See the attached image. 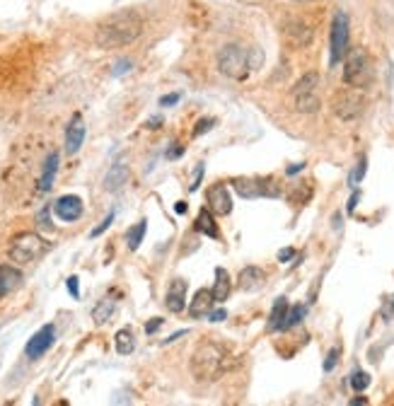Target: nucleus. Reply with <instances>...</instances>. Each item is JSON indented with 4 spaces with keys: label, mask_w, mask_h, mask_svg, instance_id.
<instances>
[{
    "label": "nucleus",
    "mask_w": 394,
    "mask_h": 406,
    "mask_svg": "<svg viewBox=\"0 0 394 406\" xmlns=\"http://www.w3.org/2000/svg\"><path fill=\"white\" fill-rule=\"evenodd\" d=\"M143 32V20L138 12L134 10H121L109 15L102 20L94 32V44L99 49H121V46L134 44Z\"/></svg>",
    "instance_id": "obj_1"
},
{
    "label": "nucleus",
    "mask_w": 394,
    "mask_h": 406,
    "mask_svg": "<svg viewBox=\"0 0 394 406\" xmlns=\"http://www.w3.org/2000/svg\"><path fill=\"white\" fill-rule=\"evenodd\" d=\"M227 365V351L216 341H206L194 351L191 356V375L198 382H211L222 375Z\"/></svg>",
    "instance_id": "obj_2"
},
{
    "label": "nucleus",
    "mask_w": 394,
    "mask_h": 406,
    "mask_svg": "<svg viewBox=\"0 0 394 406\" xmlns=\"http://www.w3.org/2000/svg\"><path fill=\"white\" fill-rule=\"evenodd\" d=\"M254 68L251 51L240 44H227L218 51V70L230 80H247L249 70Z\"/></svg>",
    "instance_id": "obj_3"
},
{
    "label": "nucleus",
    "mask_w": 394,
    "mask_h": 406,
    "mask_svg": "<svg viewBox=\"0 0 394 406\" xmlns=\"http://www.w3.org/2000/svg\"><path fill=\"white\" fill-rule=\"evenodd\" d=\"M373 80V61L365 54V49H349L344 58V83L349 87L363 89Z\"/></svg>",
    "instance_id": "obj_4"
},
{
    "label": "nucleus",
    "mask_w": 394,
    "mask_h": 406,
    "mask_svg": "<svg viewBox=\"0 0 394 406\" xmlns=\"http://www.w3.org/2000/svg\"><path fill=\"white\" fill-rule=\"evenodd\" d=\"M46 249H49V244H46L37 233H20L17 237H12L8 254H10V259L15 264H22V266H25V264H32L44 257Z\"/></svg>",
    "instance_id": "obj_5"
},
{
    "label": "nucleus",
    "mask_w": 394,
    "mask_h": 406,
    "mask_svg": "<svg viewBox=\"0 0 394 406\" xmlns=\"http://www.w3.org/2000/svg\"><path fill=\"white\" fill-rule=\"evenodd\" d=\"M293 102L300 114H315L322 107L320 102V75L305 73L293 87Z\"/></svg>",
    "instance_id": "obj_6"
},
{
    "label": "nucleus",
    "mask_w": 394,
    "mask_h": 406,
    "mask_svg": "<svg viewBox=\"0 0 394 406\" xmlns=\"http://www.w3.org/2000/svg\"><path fill=\"white\" fill-rule=\"evenodd\" d=\"M349 54V15L344 10H336L331 20V36H329V63L339 65Z\"/></svg>",
    "instance_id": "obj_7"
},
{
    "label": "nucleus",
    "mask_w": 394,
    "mask_h": 406,
    "mask_svg": "<svg viewBox=\"0 0 394 406\" xmlns=\"http://www.w3.org/2000/svg\"><path fill=\"white\" fill-rule=\"evenodd\" d=\"M363 107H365V99L360 92H355V87L344 89V92L336 94L334 99V114L344 121H353L363 114Z\"/></svg>",
    "instance_id": "obj_8"
},
{
    "label": "nucleus",
    "mask_w": 394,
    "mask_h": 406,
    "mask_svg": "<svg viewBox=\"0 0 394 406\" xmlns=\"http://www.w3.org/2000/svg\"><path fill=\"white\" fill-rule=\"evenodd\" d=\"M232 186H235V191L240 193L242 198H261V196H278L281 193V189H278L276 182H271V179H235L232 182Z\"/></svg>",
    "instance_id": "obj_9"
},
{
    "label": "nucleus",
    "mask_w": 394,
    "mask_h": 406,
    "mask_svg": "<svg viewBox=\"0 0 394 406\" xmlns=\"http://www.w3.org/2000/svg\"><path fill=\"white\" fill-rule=\"evenodd\" d=\"M54 341H56L54 324H46V327H41L39 332H37L34 336L27 341V348H25L27 358H30V361H37V358H41L51 346H54Z\"/></svg>",
    "instance_id": "obj_10"
},
{
    "label": "nucleus",
    "mask_w": 394,
    "mask_h": 406,
    "mask_svg": "<svg viewBox=\"0 0 394 406\" xmlns=\"http://www.w3.org/2000/svg\"><path fill=\"white\" fill-rule=\"evenodd\" d=\"M206 198H208V209H211L216 215H230V213H232V196H230V189H227L222 182L213 184V186L206 191Z\"/></svg>",
    "instance_id": "obj_11"
},
{
    "label": "nucleus",
    "mask_w": 394,
    "mask_h": 406,
    "mask_svg": "<svg viewBox=\"0 0 394 406\" xmlns=\"http://www.w3.org/2000/svg\"><path fill=\"white\" fill-rule=\"evenodd\" d=\"M54 213L59 215L63 223H75V220L83 215V198L80 196H61L59 201L54 203Z\"/></svg>",
    "instance_id": "obj_12"
},
{
    "label": "nucleus",
    "mask_w": 394,
    "mask_h": 406,
    "mask_svg": "<svg viewBox=\"0 0 394 406\" xmlns=\"http://www.w3.org/2000/svg\"><path fill=\"white\" fill-rule=\"evenodd\" d=\"M283 36L286 41L293 46V49H305L307 44L312 41V30L300 20H291L286 27H283Z\"/></svg>",
    "instance_id": "obj_13"
},
{
    "label": "nucleus",
    "mask_w": 394,
    "mask_h": 406,
    "mask_svg": "<svg viewBox=\"0 0 394 406\" xmlns=\"http://www.w3.org/2000/svg\"><path fill=\"white\" fill-rule=\"evenodd\" d=\"M187 288L189 283L184 278H174L167 288V295H165V305H167L169 312L179 314L184 308H187Z\"/></svg>",
    "instance_id": "obj_14"
},
{
    "label": "nucleus",
    "mask_w": 394,
    "mask_h": 406,
    "mask_svg": "<svg viewBox=\"0 0 394 406\" xmlns=\"http://www.w3.org/2000/svg\"><path fill=\"white\" fill-rule=\"evenodd\" d=\"M83 140H85V121L80 114H75L73 119H70L68 129H65V153L75 155L83 148Z\"/></svg>",
    "instance_id": "obj_15"
},
{
    "label": "nucleus",
    "mask_w": 394,
    "mask_h": 406,
    "mask_svg": "<svg viewBox=\"0 0 394 406\" xmlns=\"http://www.w3.org/2000/svg\"><path fill=\"white\" fill-rule=\"evenodd\" d=\"M213 305H216V300H213V292L206 290V288H201V290L194 295V300L189 302V317L191 319H203L211 314Z\"/></svg>",
    "instance_id": "obj_16"
},
{
    "label": "nucleus",
    "mask_w": 394,
    "mask_h": 406,
    "mask_svg": "<svg viewBox=\"0 0 394 406\" xmlns=\"http://www.w3.org/2000/svg\"><path fill=\"white\" fill-rule=\"evenodd\" d=\"M264 281H267V273H264V268L259 266H247L240 271V278H237V288L245 292H251L256 290V288L264 286Z\"/></svg>",
    "instance_id": "obj_17"
},
{
    "label": "nucleus",
    "mask_w": 394,
    "mask_h": 406,
    "mask_svg": "<svg viewBox=\"0 0 394 406\" xmlns=\"http://www.w3.org/2000/svg\"><path fill=\"white\" fill-rule=\"evenodd\" d=\"M22 283V271L15 266H8V264H3L0 266V300L6 295H10L12 290H17Z\"/></svg>",
    "instance_id": "obj_18"
},
{
    "label": "nucleus",
    "mask_w": 394,
    "mask_h": 406,
    "mask_svg": "<svg viewBox=\"0 0 394 406\" xmlns=\"http://www.w3.org/2000/svg\"><path fill=\"white\" fill-rule=\"evenodd\" d=\"M126 182H128V167L123 162H114L112 169L107 172V177H104V189L107 191H118Z\"/></svg>",
    "instance_id": "obj_19"
},
{
    "label": "nucleus",
    "mask_w": 394,
    "mask_h": 406,
    "mask_svg": "<svg viewBox=\"0 0 394 406\" xmlns=\"http://www.w3.org/2000/svg\"><path fill=\"white\" fill-rule=\"evenodd\" d=\"M288 300L286 297H278L276 302H273V310L271 314H269V332H283V322H286L288 317Z\"/></svg>",
    "instance_id": "obj_20"
},
{
    "label": "nucleus",
    "mask_w": 394,
    "mask_h": 406,
    "mask_svg": "<svg viewBox=\"0 0 394 406\" xmlns=\"http://www.w3.org/2000/svg\"><path fill=\"white\" fill-rule=\"evenodd\" d=\"M59 160H61V155L56 153V150L46 158L44 172H41V179H39V191H49V189L54 186L56 172H59Z\"/></svg>",
    "instance_id": "obj_21"
},
{
    "label": "nucleus",
    "mask_w": 394,
    "mask_h": 406,
    "mask_svg": "<svg viewBox=\"0 0 394 406\" xmlns=\"http://www.w3.org/2000/svg\"><path fill=\"white\" fill-rule=\"evenodd\" d=\"M196 230L201 235H206V237H211V239L220 237V230H218V223H216V218H213V211L211 209H203L201 213H198Z\"/></svg>",
    "instance_id": "obj_22"
},
{
    "label": "nucleus",
    "mask_w": 394,
    "mask_h": 406,
    "mask_svg": "<svg viewBox=\"0 0 394 406\" xmlns=\"http://www.w3.org/2000/svg\"><path fill=\"white\" fill-rule=\"evenodd\" d=\"M230 290H232V283H230V276H227V271H225V268H216V283H213V288H211L213 300H216V302L227 300Z\"/></svg>",
    "instance_id": "obj_23"
},
{
    "label": "nucleus",
    "mask_w": 394,
    "mask_h": 406,
    "mask_svg": "<svg viewBox=\"0 0 394 406\" xmlns=\"http://www.w3.org/2000/svg\"><path fill=\"white\" fill-rule=\"evenodd\" d=\"M114 343H116V353H118V356H128V353H134V348H136L134 332H131V329H121V332H116V336H114Z\"/></svg>",
    "instance_id": "obj_24"
},
{
    "label": "nucleus",
    "mask_w": 394,
    "mask_h": 406,
    "mask_svg": "<svg viewBox=\"0 0 394 406\" xmlns=\"http://www.w3.org/2000/svg\"><path fill=\"white\" fill-rule=\"evenodd\" d=\"M145 230H148V220H138V223L126 233V242L131 252H136V249L141 247V242H143V237H145Z\"/></svg>",
    "instance_id": "obj_25"
},
{
    "label": "nucleus",
    "mask_w": 394,
    "mask_h": 406,
    "mask_svg": "<svg viewBox=\"0 0 394 406\" xmlns=\"http://www.w3.org/2000/svg\"><path fill=\"white\" fill-rule=\"evenodd\" d=\"M114 308H116V300H112V297H104V300L99 302L97 308H94V312H92L94 324H97V327H102V324L114 314Z\"/></svg>",
    "instance_id": "obj_26"
},
{
    "label": "nucleus",
    "mask_w": 394,
    "mask_h": 406,
    "mask_svg": "<svg viewBox=\"0 0 394 406\" xmlns=\"http://www.w3.org/2000/svg\"><path fill=\"white\" fill-rule=\"evenodd\" d=\"M305 312H307V310L302 308V305H296V308H291V310H288L286 322H283V329H291V327H296V324H300L302 317H305Z\"/></svg>",
    "instance_id": "obj_27"
},
{
    "label": "nucleus",
    "mask_w": 394,
    "mask_h": 406,
    "mask_svg": "<svg viewBox=\"0 0 394 406\" xmlns=\"http://www.w3.org/2000/svg\"><path fill=\"white\" fill-rule=\"evenodd\" d=\"M349 382L355 392H363V389H368V385H370V375L368 372H363V370H355L353 375H351Z\"/></svg>",
    "instance_id": "obj_28"
},
{
    "label": "nucleus",
    "mask_w": 394,
    "mask_h": 406,
    "mask_svg": "<svg viewBox=\"0 0 394 406\" xmlns=\"http://www.w3.org/2000/svg\"><path fill=\"white\" fill-rule=\"evenodd\" d=\"M382 319L384 322H392L394 319V295H389V297H384V302H382Z\"/></svg>",
    "instance_id": "obj_29"
},
{
    "label": "nucleus",
    "mask_w": 394,
    "mask_h": 406,
    "mask_svg": "<svg viewBox=\"0 0 394 406\" xmlns=\"http://www.w3.org/2000/svg\"><path fill=\"white\" fill-rule=\"evenodd\" d=\"M365 164H368V160L360 158V160H358V167H355V172L351 174V186H355V184H358L360 179L365 177Z\"/></svg>",
    "instance_id": "obj_30"
},
{
    "label": "nucleus",
    "mask_w": 394,
    "mask_h": 406,
    "mask_svg": "<svg viewBox=\"0 0 394 406\" xmlns=\"http://www.w3.org/2000/svg\"><path fill=\"white\" fill-rule=\"evenodd\" d=\"M339 348H331V351L329 353H326V361H324V370L326 372H331V370H334V367H336V361H339Z\"/></svg>",
    "instance_id": "obj_31"
},
{
    "label": "nucleus",
    "mask_w": 394,
    "mask_h": 406,
    "mask_svg": "<svg viewBox=\"0 0 394 406\" xmlns=\"http://www.w3.org/2000/svg\"><path fill=\"white\" fill-rule=\"evenodd\" d=\"M216 126V119H201L196 124V129H194V136H203V133H208V131Z\"/></svg>",
    "instance_id": "obj_32"
},
{
    "label": "nucleus",
    "mask_w": 394,
    "mask_h": 406,
    "mask_svg": "<svg viewBox=\"0 0 394 406\" xmlns=\"http://www.w3.org/2000/svg\"><path fill=\"white\" fill-rule=\"evenodd\" d=\"M112 223H114V213H109L107 218H104L102 223H99L97 228H94V230H92V233H90V235H92V237H99V235H102L104 230H107V228H109V225H112Z\"/></svg>",
    "instance_id": "obj_33"
},
{
    "label": "nucleus",
    "mask_w": 394,
    "mask_h": 406,
    "mask_svg": "<svg viewBox=\"0 0 394 406\" xmlns=\"http://www.w3.org/2000/svg\"><path fill=\"white\" fill-rule=\"evenodd\" d=\"M182 99V94L179 92H172V94H165L163 99H160V107H174Z\"/></svg>",
    "instance_id": "obj_34"
},
{
    "label": "nucleus",
    "mask_w": 394,
    "mask_h": 406,
    "mask_svg": "<svg viewBox=\"0 0 394 406\" xmlns=\"http://www.w3.org/2000/svg\"><path fill=\"white\" fill-rule=\"evenodd\" d=\"M68 292L73 297H80V286H78V276H70L68 278Z\"/></svg>",
    "instance_id": "obj_35"
},
{
    "label": "nucleus",
    "mask_w": 394,
    "mask_h": 406,
    "mask_svg": "<svg viewBox=\"0 0 394 406\" xmlns=\"http://www.w3.org/2000/svg\"><path fill=\"white\" fill-rule=\"evenodd\" d=\"M201 179H203V164H198V167H196V174H194V184H191V191H196V189L201 186Z\"/></svg>",
    "instance_id": "obj_36"
},
{
    "label": "nucleus",
    "mask_w": 394,
    "mask_h": 406,
    "mask_svg": "<svg viewBox=\"0 0 394 406\" xmlns=\"http://www.w3.org/2000/svg\"><path fill=\"white\" fill-rule=\"evenodd\" d=\"M160 327H163V319H160V317H155L153 322H148V324H145V334H155Z\"/></svg>",
    "instance_id": "obj_37"
},
{
    "label": "nucleus",
    "mask_w": 394,
    "mask_h": 406,
    "mask_svg": "<svg viewBox=\"0 0 394 406\" xmlns=\"http://www.w3.org/2000/svg\"><path fill=\"white\" fill-rule=\"evenodd\" d=\"M37 223H39V228H51V223H49V209L41 211L39 218H37Z\"/></svg>",
    "instance_id": "obj_38"
},
{
    "label": "nucleus",
    "mask_w": 394,
    "mask_h": 406,
    "mask_svg": "<svg viewBox=\"0 0 394 406\" xmlns=\"http://www.w3.org/2000/svg\"><path fill=\"white\" fill-rule=\"evenodd\" d=\"M296 257V249H291V247H286V249H281V252H278V261H288V259H293Z\"/></svg>",
    "instance_id": "obj_39"
},
{
    "label": "nucleus",
    "mask_w": 394,
    "mask_h": 406,
    "mask_svg": "<svg viewBox=\"0 0 394 406\" xmlns=\"http://www.w3.org/2000/svg\"><path fill=\"white\" fill-rule=\"evenodd\" d=\"M126 70H131V61H118L116 68H114V75H121V73H126Z\"/></svg>",
    "instance_id": "obj_40"
},
{
    "label": "nucleus",
    "mask_w": 394,
    "mask_h": 406,
    "mask_svg": "<svg viewBox=\"0 0 394 406\" xmlns=\"http://www.w3.org/2000/svg\"><path fill=\"white\" fill-rule=\"evenodd\" d=\"M208 319H211V322H222V319H227V312L225 310H216V312L208 314Z\"/></svg>",
    "instance_id": "obj_41"
},
{
    "label": "nucleus",
    "mask_w": 394,
    "mask_h": 406,
    "mask_svg": "<svg viewBox=\"0 0 394 406\" xmlns=\"http://www.w3.org/2000/svg\"><path fill=\"white\" fill-rule=\"evenodd\" d=\"M182 153H184L182 145L174 143V148H169V150H167V158H169V160H174V158H179V155H182Z\"/></svg>",
    "instance_id": "obj_42"
},
{
    "label": "nucleus",
    "mask_w": 394,
    "mask_h": 406,
    "mask_svg": "<svg viewBox=\"0 0 394 406\" xmlns=\"http://www.w3.org/2000/svg\"><path fill=\"white\" fill-rule=\"evenodd\" d=\"M358 198H360V193L353 191V196H351V201H349V213H353V211H355V203H358Z\"/></svg>",
    "instance_id": "obj_43"
},
{
    "label": "nucleus",
    "mask_w": 394,
    "mask_h": 406,
    "mask_svg": "<svg viewBox=\"0 0 394 406\" xmlns=\"http://www.w3.org/2000/svg\"><path fill=\"white\" fill-rule=\"evenodd\" d=\"M187 209H189L187 203H184V201H179V203H177V206H174V213H179V215H184V213H187Z\"/></svg>",
    "instance_id": "obj_44"
},
{
    "label": "nucleus",
    "mask_w": 394,
    "mask_h": 406,
    "mask_svg": "<svg viewBox=\"0 0 394 406\" xmlns=\"http://www.w3.org/2000/svg\"><path fill=\"white\" fill-rule=\"evenodd\" d=\"M160 124H163V119H160V116H153V119L148 121V129H160Z\"/></svg>",
    "instance_id": "obj_45"
},
{
    "label": "nucleus",
    "mask_w": 394,
    "mask_h": 406,
    "mask_svg": "<svg viewBox=\"0 0 394 406\" xmlns=\"http://www.w3.org/2000/svg\"><path fill=\"white\" fill-rule=\"evenodd\" d=\"M182 336H187V332H177V334H172L169 339H165V343H174L177 339H182Z\"/></svg>",
    "instance_id": "obj_46"
},
{
    "label": "nucleus",
    "mask_w": 394,
    "mask_h": 406,
    "mask_svg": "<svg viewBox=\"0 0 394 406\" xmlns=\"http://www.w3.org/2000/svg\"><path fill=\"white\" fill-rule=\"evenodd\" d=\"M302 169H305V164H293V167H288V174H298V172H302Z\"/></svg>",
    "instance_id": "obj_47"
},
{
    "label": "nucleus",
    "mask_w": 394,
    "mask_h": 406,
    "mask_svg": "<svg viewBox=\"0 0 394 406\" xmlns=\"http://www.w3.org/2000/svg\"><path fill=\"white\" fill-rule=\"evenodd\" d=\"M351 404H353V406H358V404H368V399H363V396H360V399H353V401H351Z\"/></svg>",
    "instance_id": "obj_48"
}]
</instances>
